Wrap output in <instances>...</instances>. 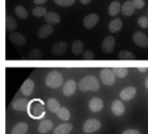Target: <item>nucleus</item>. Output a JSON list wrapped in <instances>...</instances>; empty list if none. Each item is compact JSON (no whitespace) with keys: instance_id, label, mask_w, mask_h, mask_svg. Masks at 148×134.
<instances>
[{"instance_id":"f257e3e1","label":"nucleus","mask_w":148,"mask_h":134,"mask_svg":"<svg viewBox=\"0 0 148 134\" xmlns=\"http://www.w3.org/2000/svg\"><path fill=\"white\" fill-rule=\"evenodd\" d=\"M78 88L81 91L86 92V91H97L100 88V84L96 77L92 75L85 76L81 80V81L78 84Z\"/></svg>"},{"instance_id":"f03ea898","label":"nucleus","mask_w":148,"mask_h":134,"mask_svg":"<svg viewBox=\"0 0 148 134\" xmlns=\"http://www.w3.org/2000/svg\"><path fill=\"white\" fill-rule=\"evenodd\" d=\"M28 113L33 119H39L45 114V108L43 102L38 99L33 100L29 103Z\"/></svg>"},{"instance_id":"7ed1b4c3","label":"nucleus","mask_w":148,"mask_h":134,"mask_svg":"<svg viewBox=\"0 0 148 134\" xmlns=\"http://www.w3.org/2000/svg\"><path fill=\"white\" fill-rule=\"evenodd\" d=\"M46 86L50 88H59L62 86L63 77L62 74L56 70H53L49 72L45 80Z\"/></svg>"},{"instance_id":"20e7f679","label":"nucleus","mask_w":148,"mask_h":134,"mask_svg":"<svg viewBox=\"0 0 148 134\" xmlns=\"http://www.w3.org/2000/svg\"><path fill=\"white\" fill-rule=\"evenodd\" d=\"M115 75L112 69L109 68H103L101 71V79L103 84L107 86H112L115 82Z\"/></svg>"},{"instance_id":"39448f33","label":"nucleus","mask_w":148,"mask_h":134,"mask_svg":"<svg viewBox=\"0 0 148 134\" xmlns=\"http://www.w3.org/2000/svg\"><path fill=\"white\" fill-rule=\"evenodd\" d=\"M101 126V122L96 119H90L88 120L83 125V132L86 133H93L100 130Z\"/></svg>"},{"instance_id":"423d86ee","label":"nucleus","mask_w":148,"mask_h":134,"mask_svg":"<svg viewBox=\"0 0 148 134\" xmlns=\"http://www.w3.org/2000/svg\"><path fill=\"white\" fill-rule=\"evenodd\" d=\"M133 41L139 47L148 48V37L140 31H137L133 35Z\"/></svg>"},{"instance_id":"0eeeda50","label":"nucleus","mask_w":148,"mask_h":134,"mask_svg":"<svg viewBox=\"0 0 148 134\" xmlns=\"http://www.w3.org/2000/svg\"><path fill=\"white\" fill-rule=\"evenodd\" d=\"M99 16L95 13H92L88 15L87 16L84 17L83 19V25L86 29H93L94 27L96 26V24L99 23Z\"/></svg>"},{"instance_id":"6e6552de","label":"nucleus","mask_w":148,"mask_h":134,"mask_svg":"<svg viewBox=\"0 0 148 134\" xmlns=\"http://www.w3.org/2000/svg\"><path fill=\"white\" fill-rule=\"evenodd\" d=\"M115 47V40L113 36H108L107 37H105V39L102 42L101 44V49L102 50L107 53V54H110L114 51Z\"/></svg>"},{"instance_id":"1a4fd4ad","label":"nucleus","mask_w":148,"mask_h":134,"mask_svg":"<svg viewBox=\"0 0 148 134\" xmlns=\"http://www.w3.org/2000/svg\"><path fill=\"white\" fill-rule=\"evenodd\" d=\"M67 49H68V44H67V42L61 41V42H56V43L52 46L51 51H52L53 55H57V56H60V55H62L63 54H65V52L67 51Z\"/></svg>"},{"instance_id":"9d476101","label":"nucleus","mask_w":148,"mask_h":134,"mask_svg":"<svg viewBox=\"0 0 148 134\" xmlns=\"http://www.w3.org/2000/svg\"><path fill=\"white\" fill-rule=\"evenodd\" d=\"M9 40L12 44L18 46V47L23 46L26 43V38L24 37V36L17 32L10 34L9 36Z\"/></svg>"},{"instance_id":"9b49d317","label":"nucleus","mask_w":148,"mask_h":134,"mask_svg":"<svg viewBox=\"0 0 148 134\" xmlns=\"http://www.w3.org/2000/svg\"><path fill=\"white\" fill-rule=\"evenodd\" d=\"M135 94H136V88L134 87H127L121 92L120 97L122 100L128 101L132 100L135 96Z\"/></svg>"},{"instance_id":"f8f14e48","label":"nucleus","mask_w":148,"mask_h":134,"mask_svg":"<svg viewBox=\"0 0 148 134\" xmlns=\"http://www.w3.org/2000/svg\"><path fill=\"white\" fill-rule=\"evenodd\" d=\"M54 31V28L52 25L50 24H45L43 26H42L38 30H37V36L40 39H46L48 38Z\"/></svg>"},{"instance_id":"ddd939ff","label":"nucleus","mask_w":148,"mask_h":134,"mask_svg":"<svg viewBox=\"0 0 148 134\" xmlns=\"http://www.w3.org/2000/svg\"><path fill=\"white\" fill-rule=\"evenodd\" d=\"M35 83L31 79H27L21 87V92L24 96H29L34 90Z\"/></svg>"},{"instance_id":"4468645a","label":"nucleus","mask_w":148,"mask_h":134,"mask_svg":"<svg viewBox=\"0 0 148 134\" xmlns=\"http://www.w3.org/2000/svg\"><path fill=\"white\" fill-rule=\"evenodd\" d=\"M88 107H89L90 111H92L94 113H98L103 108V101L100 98H97V97L93 98L90 100V101L88 103Z\"/></svg>"},{"instance_id":"2eb2a0df","label":"nucleus","mask_w":148,"mask_h":134,"mask_svg":"<svg viewBox=\"0 0 148 134\" xmlns=\"http://www.w3.org/2000/svg\"><path fill=\"white\" fill-rule=\"evenodd\" d=\"M44 21L50 25H55V24H58L61 21V16L59 14L53 12V11H49L47 12V14L44 16Z\"/></svg>"},{"instance_id":"dca6fc26","label":"nucleus","mask_w":148,"mask_h":134,"mask_svg":"<svg viewBox=\"0 0 148 134\" xmlns=\"http://www.w3.org/2000/svg\"><path fill=\"white\" fill-rule=\"evenodd\" d=\"M76 90V83L74 80H69L68 81L64 87H63V94L67 97H69L75 94Z\"/></svg>"},{"instance_id":"f3484780","label":"nucleus","mask_w":148,"mask_h":134,"mask_svg":"<svg viewBox=\"0 0 148 134\" xmlns=\"http://www.w3.org/2000/svg\"><path fill=\"white\" fill-rule=\"evenodd\" d=\"M112 113L116 116H121L125 113V106L121 100H114L111 106Z\"/></svg>"},{"instance_id":"a211bd4d","label":"nucleus","mask_w":148,"mask_h":134,"mask_svg":"<svg viewBox=\"0 0 148 134\" xmlns=\"http://www.w3.org/2000/svg\"><path fill=\"white\" fill-rule=\"evenodd\" d=\"M29 107V102L26 99H17L14 101L12 107L14 110L18 112H25L27 111Z\"/></svg>"},{"instance_id":"6ab92c4d","label":"nucleus","mask_w":148,"mask_h":134,"mask_svg":"<svg viewBox=\"0 0 148 134\" xmlns=\"http://www.w3.org/2000/svg\"><path fill=\"white\" fill-rule=\"evenodd\" d=\"M121 11H122V14L126 16H132L135 11V7L134 5L133 1L132 0L126 1L121 7Z\"/></svg>"},{"instance_id":"aec40b11","label":"nucleus","mask_w":148,"mask_h":134,"mask_svg":"<svg viewBox=\"0 0 148 134\" xmlns=\"http://www.w3.org/2000/svg\"><path fill=\"white\" fill-rule=\"evenodd\" d=\"M53 126H54L53 122L49 120H43L40 123L37 130L40 133L45 134L49 133V131H51L53 129Z\"/></svg>"},{"instance_id":"412c9836","label":"nucleus","mask_w":148,"mask_h":134,"mask_svg":"<svg viewBox=\"0 0 148 134\" xmlns=\"http://www.w3.org/2000/svg\"><path fill=\"white\" fill-rule=\"evenodd\" d=\"M73 129V126L71 124L64 123L62 125H59L56 129H54L53 134H69Z\"/></svg>"},{"instance_id":"4be33fe9","label":"nucleus","mask_w":148,"mask_h":134,"mask_svg":"<svg viewBox=\"0 0 148 134\" xmlns=\"http://www.w3.org/2000/svg\"><path fill=\"white\" fill-rule=\"evenodd\" d=\"M122 28V21L120 18H115L112 20L108 24V30L112 33H116L120 31Z\"/></svg>"},{"instance_id":"5701e85b","label":"nucleus","mask_w":148,"mask_h":134,"mask_svg":"<svg viewBox=\"0 0 148 134\" xmlns=\"http://www.w3.org/2000/svg\"><path fill=\"white\" fill-rule=\"evenodd\" d=\"M71 49L72 52L75 55H80L83 53L84 50V44L82 41L80 40H76L72 43L71 46Z\"/></svg>"},{"instance_id":"b1692460","label":"nucleus","mask_w":148,"mask_h":134,"mask_svg":"<svg viewBox=\"0 0 148 134\" xmlns=\"http://www.w3.org/2000/svg\"><path fill=\"white\" fill-rule=\"evenodd\" d=\"M120 10H121L120 2L119 1H114L108 6V14L111 16H116L119 14Z\"/></svg>"},{"instance_id":"393cba45","label":"nucleus","mask_w":148,"mask_h":134,"mask_svg":"<svg viewBox=\"0 0 148 134\" xmlns=\"http://www.w3.org/2000/svg\"><path fill=\"white\" fill-rule=\"evenodd\" d=\"M28 131V125L23 122L17 123L11 131V134H25Z\"/></svg>"},{"instance_id":"a878e982","label":"nucleus","mask_w":148,"mask_h":134,"mask_svg":"<svg viewBox=\"0 0 148 134\" xmlns=\"http://www.w3.org/2000/svg\"><path fill=\"white\" fill-rule=\"evenodd\" d=\"M47 106H48L49 110L51 113H56V112L61 108L59 102H58L56 99H53V98H50V99L48 100V101H47Z\"/></svg>"},{"instance_id":"bb28decb","label":"nucleus","mask_w":148,"mask_h":134,"mask_svg":"<svg viewBox=\"0 0 148 134\" xmlns=\"http://www.w3.org/2000/svg\"><path fill=\"white\" fill-rule=\"evenodd\" d=\"M56 115L59 117V119H61L64 121H68L70 119V113L66 107H61L56 112Z\"/></svg>"},{"instance_id":"cd10ccee","label":"nucleus","mask_w":148,"mask_h":134,"mask_svg":"<svg viewBox=\"0 0 148 134\" xmlns=\"http://www.w3.org/2000/svg\"><path fill=\"white\" fill-rule=\"evenodd\" d=\"M17 27V24H16V20L10 16H8L6 17V30L7 31H14Z\"/></svg>"},{"instance_id":"c85d7f7f","label":"nucleus","mask_w":148,"mask_h":134,"mask_svg":"<svg viewBox=\"0 0 148 134\" xmlns=\"http://www.w3.org/2000/svg\"><path fill=\"white\" fill-rule=\"evenodd\" d=\"M15 13L21 19H26L28 17V11H27V10L24 7L21 6V5H17L15 8Z\"/></svg>"},{"instance_id":"c756f323","label":"nucleus","mask_w":148,"mask_h":134,"mask_svg":"<svg viewBox=\"0 0 148 134\" xmlns=\"http://www.w3.org/2000/svg\"><path fill=\"white\" fill-rule=\"evenodd\" d=\"M114 75L119 78H124L128 74V69L127 68H112Z\"/></svg>"},{"instance_id":"7c9ffc66","label":"nucleus","mask_w":148,"mask_h":134,"mask_svg":"<svg viewBox=\"0 0 148 134\" xmlns=\"http://www.w3.org/2000/svg\"><path fill=\"white\" fill-rule=\"evenodd\" d=\"M32 14L36 16V17H41V16H44L47 14V10L45 7L42 6H37L36 8H34L32 10Z\"/></svg>"},{"instance_id":"2f4dec72","label":"nucleus","mask_w":148,"mask_h":134,"mask_svg":"<svg viewBox=\"0 0 148 134\" xmlns=\"http://www.w3.org/2000/svg\"><path fill=\"white\" fill-rule=\"evenodd\" d=\"M118 57L121 60H134V59H135V55L132 52H129L127 50L121 51L119 53Z\"/></svg>"},{"instance_id":"473e14b6","label":"nucleus","mask_w":148,"mask_h":134,"mask_svg":"<svg viewBox=\"0 0 148 134\" xmlns=\"http://www.w3.org/2000/svg\"><path fill=\"white\" fill-rule=\"evenodd\" d=\"M42 56V53L39 49H32L29 54V58L30 59H40Z\"/></svg>"},{"instance_id":"72a5a7b5","label":"nucleus","mask_w":148,"mask_h":134,"mask_svg":"<svg viewBox=\"0 0 148 134\" xmlns=\"http://www.w3.org/2000/svg\"><path fill=\"white\" fill-rule=\"evenodd\" d=\"M75 1V0H54V2L57 5L62 6V7H69L74 4Z\"/></svg>"},{"instance_id":"f704fd0d","label":"nucleus","mask_w":148,"mask_h":134,"mask_svg":"<svg viewBox=\"0 0 148 134\" xmlns=\"http://www.w3.org/2000/svg\"><path fill=\"white\" fill-rule=\"evenodd\" d=\"M138 24L143 29L148 28V17H147V16H140L138 19Z\"/></svg>"},{"instance_id":"c9c22d12","label":"nucleus","mask_w":148,"mask_h":134,"mask_svg":"<svg viewBox=\"0 0 148 134\" xmlns=\"http://www.w3.org/2000/svg\"><path fill=\"white\" fill-rule=\"evenodd\" d=\"M133 3H134L135 9H142L145 6L144 0H133Z\"/></svg>"},{"instance_id":"e433bc0d","label":"nucleus","mask_w":148,"mask_h":134,"mask_svg":"<svg viewBox=\"0 0 148 134\" xmlns=\"http://www.w3.org/2000/svg\"><path fill=\"white\" fill-rule=\"evenodd\" d=\"M83 58L87 59V60H91V59L95 58V55L91 50H88V51H85L83 53Z\"/></svg>"},{"instance_id":"4c0bfd02","label":"nucleus","mask_w":148,"mask_h":134,"mask_svg":"<svg viewBox=\"0 0 148 134\" xmlns=\"http://www.w3.org/2000/svg\"><path fill=\"white\" fill-rule=\"evenodd\" d=\"M122 134H140V133L136 129H127L124 131Z\"/></svg>"},{"instance_id":"58836bf2","label":"nucleus","mask_w":148,"mask_h":134,"mask_svg":"<svg viewBox=\"0 0 148 134\" xmlns=\"http://www.w3.org/2000/svg\"><path fill=\"white\" fill-rule=\"evenodd\" d=\"M48 0H34V3L36 4V5H38V6H40L42 4H44Z\"/></svg>"},{"instance_id":"ea45409f","label":"nucleus","mask_w":148,"mask_h":134,"mask_svg":"<svg viewBox=\"0 0 148 134\" xmlns=\"http://www.w3.org/2000/svg\"><path fill=\"white\" fill-rule=\"evenodd\" d=\"M138 70H139L140 72H142V73H144V72H147V68H143V67H140V68H138Z\"/></svg>"},{"instance_id":"a19ab883","label":"nucleus","mask_w":148,"mask_h":134,"mask_svg":"<svg viewBox=\"0 0 148 134\" xmlns=\"http://www.w3.org/2000/svg\"><path fill=\"white\" fill-rule=\"evenodd\" d=\"M82 4H88L91 2V0H80Z\"/></svg>"},{"instance_id":"79ce46f5","label":"nucleus","mask_w":148,"mask_h":134,"mask_svg":"<svg viewBox=\"0 0 148 134\" xmlns=\"http://www.w3.org/2000/svg\"><path fill=\"white\" fill-rule=\"evenodd\" d=\"M145 85H146V87H147V88L148 89V77L147 79L146 80V82H145Z\"/></svg>"},{"instance_id":"37998d69","label":"nucleus","mask_w":148,"mask_h":134,"mask_svg":"<svg viewBox=\"0 0 148 134\" xmlns=\"http://www.w3.org/2000/svg\"><path fill=\"white\" fill-rule=\"evenodd\" d=\"M147 15H148V12H147Z\"/></svg>"}]
</instances>
